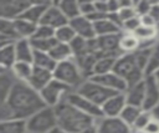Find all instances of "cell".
I'll use <instances>...</instances> for the list:
<instances>
[{
	"label": "cell",
	"instance_id": "obj_1",
	"mask_svg": "<svg viewBox=\"0 0 159 133\" xmlns=\"http://www.w3.org/2000/svg\"><path fill=\"white\" fill-rule=\"evenodd\" d=\"M46 104L36 89L27 82L16 81L9 97L0 106L1 121L25 119L27 121L36 112L45 108Z\"/></svg>",
	"mask_w": 159,
	"mask_h": 133
},
{
	"label": "cell",
	"instance_id": "obj_2",
	"mask_svg": "<svg viewBox=\"0 0 159 133\" xmlns=\"http://www.w3.org/2000/svg\"><path fill=\"white\" fill-rule=\"evenodd\" d=\"M57 126L67 133H81L87 127L96 123L97 119L83 113L72 106L66 98L55 107Z\"/></svg>",
	"mask_w": 159,
	"mask_h": 133
},
{
	"label": "cell",
	"instance_id": "obj_3",
	"mask_svg": "<svg viewBox=\"0 0 159 133\" xmlns=\"http://www.w3.org/2000/svg\"><path fill=\"white\" fill-rule=\"evenodd\" d=\"M113 72L127 82L128 88L135 86L137 83L144 81L145 78L144 71L139 67L134 53H124L119 56L116 61Z\"/></svg>",
	"mask_w": 159,
	"mask_h": 133
},
{
	"label": "cell",
	"instance_id": "obj_4",
	"mask_svg": "<svg viewBox=\"0 0 159 133\" xmlns=\"http://www.w3.org/2000/svg\"><path fill=\"white\" fill-rule=\"evenodd\" d=\"M53 78L67 85L73 91H76L86 81V78L83 77V75L73 57L71 60L57 63V66L53 71Z\"/></svg>",
	"mask_w": 159,
	"mask_h": 133
},
{
	"label": "cell",
	"instance_id": "obj_5",
	"mask_svg": "<svg viewBox=\"0 0 159 133\" xmlns=\"http://www.w3.org/2000/svg\"><path fill=\"white\" fill-rule=\"evenodd\" d=\"M27 131L30 133H50L57 128V116L53 107L46 106L36 112L27 121Z\"/></svg>",
	"mask_w": 159,
	"mask_h": 133
},
{
	"label": "cell",
	"instance_id": "obj_6",
	"mask_svg": "<svg viewBox=\"0 0 159 133\" xmlns=\"http://www.w3.org/2000/svg\"><path fill=\"white\" fill-rule=\"evenodd\" d=\"M77 93H80L81 96L86 97L87 99L92 101L94 104L102 107L112 96L119 93V92H116L113 89H109L92 80H86L77 89H76Z\"/></svg>",
	"mask_w": 159,
	"mask_h": 133
},
{
	"label": "cell",
	"instance_id": "obj_7",
	"mask_svg": "<svg viewBox=\"0 0 159 133\" xmlns=\"http://www.w3.org/2000/svg\"><path fill=\"white\" fill-rule=\"evenodd\" d=\"M70 92H72V88H70L67 85L62 83L61 81L53 78L42 91H40V94L46 106L55 108L58 103H61L66 98V96Z\"/></svg>",
	"mask_w": 159,
	"mask_h": 133
},
{
	"label": "cell",
	"instance_id": "obj_8",
	"mask_svg": "<svg viewBox=\"0 0 159 133\" xmlns=\"http://www.w3.org/2000/svg\"><path fill=\"white\" fill-rule=\"evenodd\" d=\"M31 4L32 1L29 0H1L0 19H6V20L20 19Z\"/></svg>",
	"mask_w": 159,
	"mask_h": 133
},
{
	"label": "cell",
	"instance_id": "obj_9",
	"mask_svg": "<svg viewBox=\"0 0 159 133\" xmlns=\"http://www.w3.org/2000/svg\"><path fill=\"white\" fill-rule=\"evenodd\" d=\"M66 99L72 104L75 106L77 109L82 111L83 113L93 117L94 119H98V118H102L103 117V112H102V108L97 104H94L92 101L87 99L86 97L81 96L80 93H77L76 91H72L70 92L67 96H66Z\"/></svg>",
	"mask_w": 159,
	"mask_h": 133
},
{
	"label": "cell",
	"instance_id": "obj_10",
	"mask_svg": "<svg viewBox=\"0 0 159 133\" xmlns=\"http://www.w3.org/2000/svg\"><path fill=\"white\" fill-rule=\"evenodd\" d=\"M98 133H133L120 117H102L96 121Z\"/></svg>",
	"mask_w": 159,
	"mask_h": 133
},
{
	"label": "cell",
	"instance_id": "obj_11",
	"mask_svg": "<svg viewBox=\"0 0 159 133\" xmlns=\"http://www.w3.org/2000/svg\"><path fill=\"white\" fill-rule=\"evenodd\" d=\"M88 80H92L109 89H113L116 92H119V93H125L127 89H128V86H127V82L119 77L118 75H116L113 71L112 72H108V73H104V75H97V76H92L91 78Z\"/></svg>",
	"mask_w": 159,
	"mask_h": 133
},
{
	"label": "cell",
	"instance_id": "obj_12",
	"mask_svg": "<svg viewBox=\"0 0 159 133\" xmlns=\"http://www.w3.org/2000/svg\"><path fill=\"white\" fill-rule=\"evenodd\" d=\"M41 25H46V26H50L52 27L53 30H57L67 24H70V21L67 20V17L62 14V11L60 10V7L57 6V2H52L48 9L46 10L45 15L42 16L41 21H40Z\"/></svg>",
	"mask_w": 159,
	"mask_h": 133
},
{
	"label": "cell",
	"instance_id": "obj_13",
	"mask_svg": "<svg viewBox=\"0 0 159 133\" xmlns=\"http://www.w3.org/2000/svg\"><path fill=\"white\" fill-rule=\"evenodd\" d=\"M145 83V98L143 103L144 111H152L159 103V82L155 76H148L144 78Z\"/></svg>",
	"mask_w": 159,
	"mask_h": 133
},
{
	"label": "cell",
	"instance_id": "obj_14",
	"mask_svg": "<svg viewBox=\"0 0 159 133\" xmlns=\"http://www.w3.org/2000/svg\"><path fill=\"white\" fill-rule=\"evenodd\" d=\"M71 27L76 32L78 37H82L84 40H92L96 37V31H94V24L86 16L81 15L73 20L70 21Z\"/></svg>",
	"mask_w": 159,
	"mask_h": 133
},
{
	"label": "cell",
	"instance_id": "obj_15",
	"mask_svg": "<svg viewBox=\"0 0 159 133\" xmlns=\"http://www.w3.org/2000/svg\"><path fill=\"white\" fill-rule=\"evenodd\" d=\"M125 106H127L125 93H117L112 96L101 107L103 112V117H119Z\"/></svg>",
	"mask_w": 159,
	"mask_h": 133
},
{
	"label": "cell",
	"instance_id": "obj_16",
	"mask_svg": "<svg viewBox=\"0 0 159 133\" xmlns=\"http://www.w3.org/2000/svg\"><path fill=\"white\" fill-rule=\"evenodd\" d=\"M53 80V72L48 71V70H45V68H40V67H36L34 66V71H32V75L29 80V85L36 89L37 92L42 91L51 81Z\"/></svg>",
	"mask_w": 159,
	"mask_h": 133
},
{
	"label": "cell",
	"instance_id": "obj_17",
	"mask_svg": "<svg viewBox=\"0 0 159 133\" xmlns=\"http://www.w3.org/2000/svg\"><path fill=\"white\" fill-rule=\"evenodd\" d=\"M52 2L51 1H32V4L27 7V10L22 14L21 19L24 20H27L32 24H36L39 25L42 16L45 15L46 10L48 9V6L51 5Z\"/></svg>",
	"mask_w": 159,
	"mask_h": 133
},
{
	"label": "cell",
	"instance_id": "obj_18",
	"mask_svg": "<svg viewBox=\"0 0 159 133\" xmlns=\"http://www.w3.org/2000/svg\"><path fill=\"white\" fill-rule=\"evenodd\" d=\"M144 98H145V83H144V81L137 83L135 86L129 87L125 92L127 104H129V106H135V107L143 108Z\"/></svg>",
	"mask_w": 159,
	"mask_h": 133
},
{
	"label": "cell",
	"instance_id": "obj_19",
	"mask_svg": "<svg viewBox=\"0 0 159 133\" xmlns=\"http://www.w3.org/2000/svg\"><path fill=\"white\" fill-rule=\"evenodd\" d=\"M94 24V31H96V37L101 36H109V35H118L122 34V27L112 21L109 17H106L103 20H99Z\"/></svg>",
	"mask_w": 159,
	"mask_h": 133
},
{
	"label": "cell",
	"instance_id": "obj_20",
	"mask_svg": "<svg viewBox=\"0 0 159 133\" xmlns=\"http://www.w3.org/2000/svg\"><path fill=\"white\" fill-rule=\"evenodd\" d=\"M15 51H16L17 61L32 63L35 50H34V47H32L30 40H27V39L17 40V41L15 42Z\"/></svg>",
	"mask_w": 159,
	"mask_h": 133
},
{
	"label": "cell",
	"instance_id": "obj_21",
	"mask_svg": "<svg viewBox=\"0 0 159 133\" xmlns=\"http://www.w3.org/2000/svg\"><path fill=\"white\" fill-rule=\"evenodd\" d=\"M11 72V70L1 68L0 70V92H1V102H5L6 98L9 97L14 85L16 83L17 80Z\"/></svg>",
	"mask_w": 159,
	"mask_h": 133
},
{
	"label": "cell",
	"instance_id": "obj_22",
	"mask_svg": "<svg viewBox=\"0 0 159 133\" xmlns=\"http://www.w3.org/2000/svg\"><path fill=\"white\" fill-rule=\"evenodd\" d=\"M16 62H17V57H16V51H15V44L1 46L0 47V66H1V68L11 70Z\"/></svg>",
	"mask_w": 159,
	"mask_h": 133
},
{
	"label": "cell",
	"instance_id": "obj_23",
	"mask_svg": "<svg viewBox=\"0 0 159 133\" xmlns=\"http://www.w3.org/2000/svg\"><path fill=\"white\" fill-rule=\"evenodd\" d=\"M140 41L133 35L128 32H122L120 40H119V50L120 52L124 53H134L135 51L139 50Z\"/></svg>",
	"mask_w": 159,
	"mask_h": 133
},
{
	"label": "cell",
	"instance_id": "obj_24",
	"mask_svg": "<svg viewBox=\"0 0 159 133\" xmlns=\"http://www.w3.org/2000/svg\"><path fill=\"white\" fill-rule=\"evenodd\" d=\"M14 25H15V29H16V32L21 39H27V40H31L32 36L35 35L36 32V29L39 25L36 24H32L27 20H24V19H16L14 20Z\"/></svg>",
	"mask_w": 159,
	"mask_h": 133
},
{
	"label": "cell",
	"instance_id": "obj_25",
	"mask_svg": "<svg viewBox=\"0 0 159 133\" xmlns=\"http://www.w3.org/2000/svg\"><path fill=\"white\" fill-rule=\"evenodd\" d=\"M0 133H29L25 119H10L0 122Z\"/></svg>",
	"mask_w": 159,
	"mask_h": 133
},
{
	"label": "cell",
	"instance_id": "obj_26",
	"mask_svg": "<svg viewBox=\"0 0 159 133\" xmlns=\"http://www.w3.org/2000/svg\"><path fill=\"white\" fill-rule=\"evenodd\" d=\"M32 65L36 66V67L45 68V70H48V71L53 72L56 66H57V62L51 57V55L48 52H42V51H36L35 50Z\"/></svg>",
	"mask_w": 159,
	"mask_h": 133
},
{
	"label": "cell",
	"instance_id": "obj_27",
	"mask_svg": "<svg viewBox=\"0 0 159 133\" xmlns=\"http://www.w3.org/2000/svg\"><path fill=\"white\" fill-rule=\"evenodd\" d=\"M57 6L62 11V14L67 17L68 21L81 16V10H80V1H73V0H62L57 2Z\"/></svg>",
	"mask_w": 159,
	"mask_h": 133
},
{
	"label": "cell",
	"instance_id": "obj_28",
	"mask_svg": "<svg viewBox=\"0 0 159 133\" xmlns=\"http://www.w3.org/2000/svg\"><path fill=\"white\" fill-rule=\"evenodd\" d=\"M32 71H34V65L30 62H22V61H17L11 68V72L14 73L16 80L22 82H29L32 75Z\"/></svg>",
	"mask_w": 159,
	"mask_h": 133
},
{
	"label": "cell",
	"instance_id": "obj_29",
	"mask_svg": "<svg viewBox=\"0 0 159 133\" xmlns=\"http://www.w3.org/2000/svg\"><path fill=\"white\" fill-rule=\"evenodd\" d=\"M51 55V57L58 63V62H63L67 60H71L73 57V52L71 50V46L68 44H61L57 42L56 46L48 52Z\"/></svg>",
	"mask_w": 159,
	"mask_h": 133
},
{
	"label": "cell",
	"instance_id": "obj_30",
	"mask_svg": "<svg viewBox=\"0 0 159 133\" xmlns=\"http://www.w3.org/2000/svg\"><path fill=\"white\" fill-rule=\"evenodd\" d=\"M157 71H159V40L152 47V51H150V55H149V58H148V62L144 70V75L145 77L154 76Z\"/></svg>",
	"mask_w": 159,
	"mask_h": 133
},
{
	"label": "cell",
	"instance_id": "obj_31",
	"mask_svg": "<svg viewBox=\"0 0 159 133\" xmlns=\"http://www.w3.org/2000/svg\"><path fill=\"white\" fill-rule=\"evenodd\" d=\"M117 58L118 57H101V58H98L96 65H94V68H93V76L112 72L114 68Z\"/></svg>",
	"mask_w": 159,
	"mask_h": 133
},
{
	"label": "cell",
	"instance_id": "obj_32",
	"mask_svg": "<svg viewBox=\"0 0 159 133\" xmlns=\"http://www.w3.org/2000/svg\"><path fill=\"white\" fill-rule=\"evenodd\" d=\"M133 35H134L140 42H144V41H153V40L159 39V30H158V27H149V26H143V25H140V26L133 32Z\"/></svg>",
	"mask_w": 159,
	"mask_h": 133
},
{
	"label": "cell",
	"instance_id": "obj_33",
	"mask_svg": "<svg viewBox=\"0 0 159 133\" xmlns=\"http://www.w3.org/2000/svg\"><path fill=\"white\" fill-rule=\"evenodd\" d=\"M76 37H77V35H76V32L73 31V29L71 27L70 24L57 29L56 34H55V39L61 44H68L70 45Z\"/></svg>",
	"mask_w": 159,
	"mask_h": 133
},
{
	"label": "cell",
	"instance_id": "obj_34",
	"mask_svg": "<svg viewBox=\"0 0 159 133\" xmlns=\"http://www.w3.org/2000/svg\"><path fill=\"white\" fill-rule=\"evenodd\" d=\"M142 111H143V108H140V107H135V106H129V104H127V106L124 107V109L122 111V113H120L119 117L132 128L133 124H134V122L137 121V118H138L139 114L142 113Z\"/></svg>",
	"mask_w": 159,
	"mask_h": 133
},
{
	"label": "cell",
	"instance_id": "obj_35",
	"mask_svg": "<svg viewBox=\"0 0 159 133\" xmlns=\"http://www.w3.org/2000/svg\"><path fill=\"white\" fill-rule=\"evenodd\" d=\"M71 50L73 52V57H80L82 55L86 53H91L89 52V46H88V40H84L82 37H76L71 44Z\"/></svg>",
	"mask_w": 159,
	"mask_h": 133
},
{
	"label": "cell",
	"instance_id": "obj_36",
	"mask_svg": "<svg viewBox=\"0 0 159 133\" xmlns=\"http://www.w3.org/2000/svg\"><path fill=\"white\" fill-rule=\"evenodd\" d=\"M30 41H31V45H32L34 50L42 51V52H50L56 46V44L58 42L55 37L53 39H45V40H35V39H31Z\"/></svg>",
	"mask_w": 159,
	"mask_h": 133
},
{
	"label": "cell",
	"instance_id": "obj_37",
	"mask_svg": "<svg viewBox=\"0 0 159 133\" xmlns=\"http://www.w3.org/2000/svg\"><path fill=\"white\" fill-rule=\"evenodd\" d=\"M153 119V117H152V113L149 112V111H142V113L139 114V117L137 118V121L134 122V124H133V127H132V131L134 132V133H143V131H144V128L148 126V123L150 122Z\"/></svg>",
	"mask_w": 159,
	"mask_h": 133
},
{
	"label": "cell",
	"instance_id": "obj_38",
	"mask_svg": "<svg viewBox=\"0 0 159 133\" xmlns=\"http://www.w3.org/2000/svg\"><path fill=\"white\" fill-rule=\"evenodd\" d=\"M55 34H56V30H53L52 27L39 24V26H37V29H36V32H35V35L32 36V39H35V40L53 39V37H55Z\"/></svg>",
	"mask_w": 159,
	"mask_h": 133
},
{
	"label": "cell",
	"instance_id": "obj_39",
	"mask_svg": "<svg viewBox=\"0 0 159 133\" xmlns=\"http://www.w3.org/2000/svg\"><path fill=\"white\" fill-rule=\"evenodd\" d=\"M140 25H142L140 24V17L137 15V16H134V17H132V19H129V20H127L122 24V31L128 32V34H133Z\"/></svg>",
	"mask_w": 159,
	"mask_h": 133
},
{
	"label": "cell",
	"instance_id": "obj_40",
	"mask_svg": "<svg viewBox=\"0 0 159 133\" xmlns=\"http://www.w3.org/2000/svg\"><path fill=\"white\" fill-rule=\"evenodd\" d=\"M150 7H152V1H147V0L134 1V10H135L138 16H143V15L149 14Z\"/></svg>",
	"mask_w": 159,
	"mask_h": 133
},
{
	"label": "cell",
	"instance_id": "obj_41",
	"mask_svg": "<svg viewBox=\"0 0 159 133\" xmlns=\"http://www.w3.org/2000/svg\"><path fill=\"white\" fill-rule=\"evenodd\" d=\"M118 16L120 19V22L123 24L124 21L137 16V12L134 10V5L133 6H125V7H120L119 11H118Z\"/></svg>",
	"mask_w": 159,
	"mask_h": 133
},
{
	"label": "cell",
	"instance_id": "obj_42",
	"mask_svg": "<svg viewBox=\"0 0 159 133\" xmlns=\"http://www.w3.org/2000/svg\"><path fill=\"white\" fill-rule=\"evenodd\" d=\"M80 10H81V15L83 16H89L96 11V6L94 2L92 1H80Z\"/></svg>",
	"mask_w": 159,
	"mask_h": 133
},
{
	"label": "cell",
	"instance_id": "obj_43",
	"mask_svg": "<svg viewBox=\"0 0 159 133\" xmlns=\"http://www.w3.org/2000/svg\"><path fill=\"white\" fill-rule=\"evenodd\" d=\"M143 133H159V121H157V119L153 118L148 123V126L144 128Z\"/></svg>",
	"mask_w": 159,
	"mask_h": 133
},
{
	"label": "cell",
	"instance_id": "obj_44",
	"mask_svg": "<svg viewBox=\"0 0 159 133\" xmlns=\"http://www.w3.org/2000/svg\"><path fill=\"white\" fill-rule=\"evenodd\" d=\"M149 15L154 19V21L158 24V27H159V1H152Z\"/></svg>",
	"mask_w": 159,
	"mask_h": 133
},
{
	"label": "cell",
	"instance_id": "obj_45",
	"mask_svg": "<svg viewBox=\"0 0 159 133\" xmlns=\"http://www.w3.org/2000/svg\"><path fill=\"white\" fill-rule=\"evenodd\" d=\"M140 17V24L143 26H149V27H158V24L154 21V19L147 14V15H143V16H139Z\"/></svg>",
	"mask_w": 159,
	"mask_h": 133
},
{
	"label": "cell",
	"instance_id": "obj_46",
	"mask_svg": "<svg viewBox=\"0 0 159 133\" xmlns=\"http://www.w3.org/2000/svg\"><path fill=\"white\" fill-rule=\"evenodd\" d=\"M96 11L109 15V9H108V1H94Z\"/></svg>",
	"mask_w": 159,
	"mask_h": 133
},
{
	"label": "cell",
	"instance_id": "obj_47",
	"mask_svg": "<svg viewBox=\"0 0 159 133\" xmlns=\"http://www.w3.org/2000/svg\"><path fill=\"white\" fill-rule=\"evenodd\" d=\"M81 133H98V129H97V124H92L89 127H87L86 129H83Z\"/></svg>",
	"mask_w": 159,
	"mask_h": 133
},
{
	"label": "cell",
	"instance_id": "obj_48",
	"mask_svg": "<svg viewBox=\"0 0 159 133\" xmlns=\"http://www.w3.org/2000/svg\"><path fill=\"white\" fill-rule=\"evenodd\" d=\"M150 113H152V117L154 118V119H157V121H159V103L150 111Z\"/></svg>",
	"mask_w": 159,
	"mask_h": 133
},
{
	"label": "cell",
	"instance_id": "obj_49",
	"mask_svg": "<svg viewBox=\"0 0 159 133\" xmlns=\"http://www.w3.org/2000/svg\"><path fill=\"white\" fill-rule=\"evenodd\" d=\"M50 133H67V132H65L63 129H61V128H58V127H57V128H55L53 131H51Z\"/></svg>",
	"mask_w": 159,
	"mask_h": 133
},
{
	"label": "cell",
	"instance_id": "obj_50",
	"mask_svg": "<svg viewBox=\"0 0 159 133\" xmlns=\"http://www.w3.org/2000/svg\"><path fill=\"white\" fill-rule=\"evenodd\" d=\"M154 76H155V78H157L158 81H159V71H157V73H155Z\"/></svg>",
	"mask_w": 159,
	"mask_h": 133
},
{
	"label": "cell",
	"instance_id": "obj_51",
	"mask_svg": "<svg viewBox=\"0 0 159 133\" xmlns=\"http://www.w3.org/2000/svg\"><path fill=\"white\" fill-rule=\"evenodd\" d=\"M158 29H159V27H158Z\"/></svg>",
	"mask_w": 159,
	"mask_h": 133
},
{
	"label": "cell",
	"instance_id": "obj_52",
	"mask_svg": "<svg viewBox=\"0 0 159 133\" xmlns=\"http://www.w3.org/2000/svg\"><path fill=\"white\" fill-rule=\"evenodd\" d=\"M158 82H159V81H158Z\"/></svg>",
	"mask_w": 159,
	"mask_h": 133
},
{
	"label": "cell",
	"instance_id": "obj_53",
	"mask_svg": "<svg viewBox=\"0 0 159 133\" xmlns=\"http://www.w3.org/2000/svg\"><path fill=\"white\" fill-rule=\"evenodd\" d=\"M29 133H30V132H29Z\"/></svg>",
	"mask_w": 159,
	"mask_h": 133
}]
</instances>
